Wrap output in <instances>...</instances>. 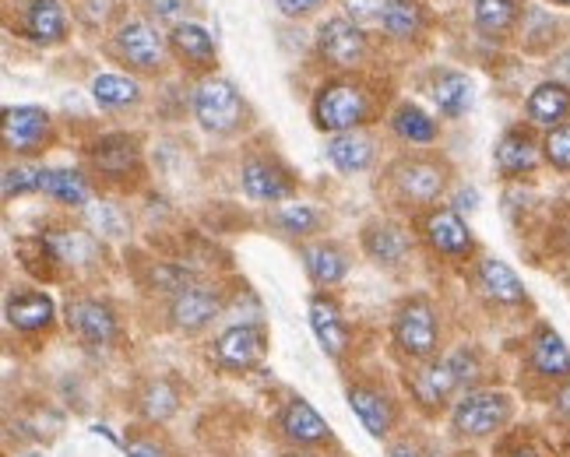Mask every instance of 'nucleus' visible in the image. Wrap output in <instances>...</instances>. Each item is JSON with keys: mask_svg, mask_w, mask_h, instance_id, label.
Segmentation results:
<instances>
[{"mask_svg": "<svg viewBox=\"0 0 570 457\" xmlns=\"http://www.w3.org/2000/svg\"><path fill=\"white\" fill-rule=\"evenodd\" d=\"M275 4L285 18H299V14H311L321 0H275Z\"/></svg>", "mask_w": 570, "mask_h": 457, "instance_id": "c03bdc74", "label": "nucleus"}, {"mask_svg": "<svg viewBox=\"0 0 570 457\" xmlns=\"http://www.w3.org/2000/svg\"><path fill=\"white\" fill-rule=\"evenodd\" d=\"M285 457H317V454H311V450H303V447H299V450H293V454H285Z\"/></svg>", "mask_w": 570, "mask_h": 457, "instance_id": "09e8293b", "label": "nucleus"}, {"mask_svg": "<svg viewBox=\"0 0 570 457\" xmlns=\"http://www.w3.org/2000/svg\"><path fill=\"white\" fill-rule=\"evenodd\" d=\"M127 457H166V450L156 440L135 437V440H127Z\"/></svg>", "mask_w": 570, "mask_h": 457, "instance_id": "37998d69", "label": "nucleus"}, {"mask_svg": "<svg viewBox=\"0 0 570 457\" xmlns=\"http://www.w3.org/2000/svg\"><path fill=\"white\" fill-rule=\"evenodd\" d=\"M239 183H244L247 198L254 201H285L293 193V180L278 162L272 159H247L244 172H239Z\"/></svg>", "mask_w": 570, "mask_h": 457, "instance_id": "ddd939ff", "label": "nucleus"}, {"mask_svg": "<svg viewBox=\"0 0 570 457\" xmlns=\"http://www.w3.org/2000/svg\"><path fill=\"white\" fill-rule=\"evenodd\" d=\"M299 257H303L306 275H311L317 286H338L348 271V257L335 244H311V247H303Z\"/></svg>", "mask_w": 570, "mask_h": 457, "instance_id": "393cba45", "label": "nucleus"}, {"mask_svg": "<svg viewBox=\"0 0 570 457\" xmlns=\"http://www.w3.org/2000/svg\"><path fill=\"white\" fill-rule=\"evenodd\" d=\"M511 457H539L535 450H518V454H511Z\"/></svg>", "mask_w": 570, "mask_h": 457, "instance_id": "8fccbe9b", "label": "nucleus"}, {"mask_svg": "<svg viewBox=\"0 0 570 457\" xmlns=\"http://www.w3.org/2000/svg\"><path fill=\"white\" fill-rule=\"evenodd\" d=\"M194 117L208 135H229L247 117V106L239 99L236 85L226 78H208L194 92Z\"/></svg>", "mask_w": 570, "mask_h": 457, "instance_id": "7ed1b4c3", "label": "nucleus"}, {"mask_svg": "<svg viewBox=\"0 0 570 457\" xmlns=\"http://www.w3.org/2000/svg\"><path fill=\"white\" fill-rule=\"evenodd\" d=\"M553 74H557V81H563L567 89H570V50H563V53L557 57V63H553Z\"/></svg>", "mask_w": 570, "mask_h": 457, "instance_id": "49530a36", "label": "nucleus"}, {"mask_svg": "<svg viewBox=\"0 0 570 457\" xmlns=\"http://www.w3.org/2000/svg\"><path fill=\"white\" fill-rule=\"evenodd\" d=\"M370 113V99L360 85L348 81H327L314 99V123L327 135H345V130H360Z\"/></svg>", "mask_w": 570, "mask_h": 457, "instance_id": "f03ea898", "label": "nucleus"}, {"mask_svg": "<svg viewBox=\"0 0 570 457\" xmlns=\"http://www.w3.org/2000/svg\"><path fill=\"white\" fill-rule=\"evenodd\" d=\"M557 411H560L563 419H570V380H567V387L557 395Z\"/></svg>", "mask_w": 570, "mask_h": 457, "instance_id": "de8ad7c7", "label": "nucleus"}, {"mask_svg": "<svg viewBox=\"0 0 570 457\" xmlns=\"http://www.w3.org/2000/svg\"><path fill=\"white\" fill-rule=\"evenodd\" d=\"M475 281H479L482 296H490L493 302H524V299H529V292H524V286H521V278L514 275V268L503 265L500 257H482Z\"/></svg>", "mask_w": 570, "mask_h": 457, "instance_id": "aec40b11", "label": "nucleus"}, {"mask_svg": "<svg viewBox=\"0 0 570 457\" xmlns=\"http://www.w3.org/2000/svg\"><path fill=\"white\" fill-rule=\"evenodd\" d=\"M493 162H497V169L503 172V177H524V172H532L539 166V145H535V138L529 135V130L514 127L497 141Z\"/></svg>", "mask_w": 570, "mask_h": 457, "instance_id": "dca6fc26", "label": "nucleus"}, {"mask_svg": "<svg viewBox=\"0 0 570 457\" xmlns=\"http://www.w3.org/2000/svg\"><path fill=\"white\" fill-rule=\"evenodd\" d=\"M436 341H441V331H436V314L430 302L420 296L402 302V310L394 314V345L409 359H433Z\"/></svg>", "mask_w": 570, "mask_h": 457, "instance_id": "20e7f679", "label": "nucleus"}, {"mask_svg": "<svg viewBox=\"0 0 570 457\" xmlns=\"http://www.w3.org/2000/svg\"><path fill=\"white\" fill-rule=\"evenodd\" d=\"M265 331L254 328V324H233L223 335L215 338L212 348V359L223 366V369H250L265 359Z\"/></svg>", "mask_w": 570, "mask_h": 457, "instance_id": "0eeeda50", "label": "nucleus"}, {"mask_svg": "<svg viewBox=\"0 0 570 457\" xmlns=\"http://www.w3.org/2000/svg\"><path fill=\"white\" fill-rule=\"evenodd\" d=\"M348 408H353V416L363 423V429L374 440L391 437L394 416H399V411H394V401L384 395L381 387H374V384H353V387H348Z\"/></svg>", "mask_w": 570, "mask_h": 457, "instance_id": "9d476101", "label": "nucleus"}, {"mask_svg": "<svg viewBox=\"0 0 570 457\" xmlns=\"http://www.w3.org/2000/svg\"><path fill=\"white\" fill-rule=\"evenodd\" d=\"M275 222L282 232H289V236H306V232L317 229V211L311 205H282L275 211Z\"/></svg>", "mask_w": 570, "mask_h": 457, "instance_id": "e433bc0d", "label": "nucleus"}, {"mask_svg": "<svg viewBox=\"0 0 570 457\" xmlns=\"http://www.w3.org/2000/svg\"><path fill=\"white\" fill-rule=\"evenodd\" d=\"M39 193H47L50 201L68 205V208L89 205V183H85V177L78 169H42Z\"/></svg>", "mask_w": 570, "mask_h": 457, "instance_id": "bb28decb", "label": "nucleus"}, {"mask_svg": "<svg viewBox=\"0 0 570 457\" xmlns=\"http://www.w3.org/2000/svg\"><path fill=\"white\" fill-rule=\"evenodd\" d=\"M391 127L409 145H430L436 138V120H430V113H423L415 102H402L391 117Z\"/></svg>", "mask_w": 570, "mask_h": 457, "instance_id": "c756f323", "label": "nucleus"}, {"mask_svg": "<svg viewBox=\"0 0 570 457\" xmlns=\"http://www.w3.org/2000/svg\"><path fill=\"white\" fill-rule=\"evenodd\" d=\"M53 320V299L47 292H18L8 299V324L18 331H42Z\"/></svg>", "mask_w": 570, "mask_h": 457, "instance_id": "b1692460", "label": "nucleus"}, {"mask_svg": "<svg viewBox=\"0 0 570 457\" xmlns=\"http://www.w3.org/2000/svg\"><path fill=\"white\" fill-rule=\"evenodd\" d=\"M363 250L377 260V265H402L409 254V236L405 229L391 222H370L363 229Z\"/></svg>", "mask_w": 570, "mask_h": 457, "instance_id": "5701e85b", "label": "nucleus"}, {"mask_svg": "<svg viewBox=\"0 0 570 457\" xmlns=\"http://www.w3.org/2000/svg\"><path fill=\"white\" fill-rule=\"evenodd\" d=\"M542 151H546V159H550L557 169L570 172V123H560L553 130H546Z\"/></svg>", "mask_w": 570, "mask_h": 457, "instance_id": "58836bf2", "label": "nucleus"}, {"mask_svg": "<svg viewBox=\"0 0 570 457\" xmlns=\"http://www.w3.org/2000/svg\"><path fill=\"white\" fill-rule=\"evenodd\" d=\"M454 390H462V380H458L451 359L426 362L420 374L412 377V395L420 398V405H426V408L448 405L454 398Z\"/></svg>", "mask_w": 570, "mask_h": 457, "instance_id": "f3484780", "label": "nucleus"}, {"mask_svg": "<svg viewBox=\"0 0 570 457\" xmlns=\"http://www.w3.org/2000/svg\"><path fill=\"white\" fill-rule=\"evenodd\" d=\"M560 4H567V8H570V0H560Z\"/></svg>", "mask_w": 570, "mask_h": 457, "instance_id": "3c124183", "label": "nucleus"}, {"mask_svg": "<svg viewBox=\"0 0 570 457\" xmlns=\"http://www.w3.org/2000/svg\"><path fill=\"white\" fill-rule=\"evenodd\" d=\"M71 331L89 345H109L117 338V314L102 299H78L68 307Z\"/></svg>", "mask_w": 570, "mask_h": 457, "instance_id": "f8f14e48", "label": "nucleus"}, {"mask_svg": "<svg viewBox=\"0 0 570 457\" xmlns=\"http://www.w3.org/2000/svg\"><path fill=\"white\" fill-rule=\"evenodd\" d=\"M42 187V169L36 166H11L4 169V198H21V193H36Z\"/></svg>", "mask_w": 570, "mask_h": 457, "instance_id": "4c0bfd02", "label": "nucleus"}, {"mask_svg": "<svg viewBox=\"0 0 570 457\" xmlns=\"http://www.w3.org/2000/svg\"><path fill=\"white\" fill-rule=\"evenodd\" d=\"M524 113H529V120L535 127H546V130L560 127L570 117V89H567L563 81H557V78L535 85L529 102H524Z\"/></svg>", "mask_w": 570, "mask_h": 457, "instance_id": "a211bd4d", "label": "nucleus"}, {"mask_svg": "<svg viewBox=\"0 0 570 457\" xmlns=\"http://www.w3.org/2000/svg\"><path fill=\"white\" fill-rule=\"evenodd\" d=\"M47 247L50 254L60 260V265H85V260H92L96 257V239L89 232H57L47 239Z\"/></svg>", "mask_w": 570, "mask_h": 457, "instance_id": "c9c22d12", "label": "nucleus"}, {"mask_svg": "<svg viewBox=\"0 0 570 457\" xmlns=\"http://www.w3.org/2000/svg\"><path fill=\"white\" fill-rule=\"evenodd\" d=\"M391 183L405 205H433L448 187V169L433 159H399L391 166Z\"/></svg>", "mask_w": 570, "mask_h": 457, "instance_id": "39448f33", "label": "nucleus"}, {"mask_svg": "<svg viewBox=\"0 0 570 457\" xmlns=\"http://www.w3.org/2000/svg\"><path fill=\"white\" fill-rule=\"evenodd\" d=\"M169 42H173V50H177V57L194 63V68H208L215 60V39L205 26H197V21H184V26L173 29Z\"/></svg>", "mask_w": 570, "mask_h": 457, "instance_id": "a878e982", "label": "nucleus"}, {"mask_svg": "<svg viewBox=\"0 0 570 457\" xmlns=\"http://www.w3.org/2000/svg\"><path fill=\"white\" fill-rule=\"evenodd\" d=\"M148 4V14L159 18V21H173V29L184 26V14L190 8V0H145Z\"/></svg>", "mask_w": 570, "mask_h": 457, "instance_id": "ea45409f", "label": "nucleus"}, {"mask_svg": "<svg viewBox=\"0 0 570 457\" xmlns=\"http://www.w3.org/2000/svg\"><path fill=\"white\" fill-rule=\"evenodd\" d=\"M420 21H423V14H420V4H415V0H384L377 26L394 39H412L420 32Z\"/></svg>", "mask_w": 570, "mask_h": 457, "instance_id": "f704fd0d", "label": "nucleus"}, {"mask_svg": "<svg viewBox=\"0 0 570 457\" xmlns=\"http://www.w3.org/2000/svg\"><path fill=\"white\" fill-rule=\"evenodd\" d=\"M50 130V113L42 106H11L4 110V145L11 151H36Z\"/></svg>", "mask_w": 570, "mask_h": 457, "instance_id": "4468645a", "label": "nucleus"}, {"mask_svg": "<svg viewBox=\"0 0 570 457\" xmlns=\"http://www.w3.org/2000/svg\"><path fill=\"white\" fill-rule=\"evenodd\" d=\"M317 47L335 68H356L366 60V36L353 18H327L317 32Z\"/></svg>", "mask_w": 570, "mask_h": 457, "instance_id": "423d86ee", "label": "nucleus"}, {"mask_svg": "<svg viewBox=\"0 0 570 457\" xmlns=\"http://www.w3.org/2000/svg\"><path fill=\"white\" fill-rule=\"evenodd\" d=\"M511 416H514V401L511 395H503V390H465L462 401H454L451 426L458 437L479 440V437L500 433L511 423Z\"/></svg>", "mask_w": 570, "mask_h": 457, "instance_id": "f257e3e1", "label": "nucleus"}, {"mask_svg": "<svg viewBox=\"0 0 570 457\" xmlns=\"http://www.w3.org/2000/svg\"><path fill=\"white\" fill-rule=\"evenodd\" d=\"M278 429L285 440H293L296 447H321L332 444V429L321 419V411L306 398H289L278 416Z\"/></svg>", "mask_w": 570, "mask_h": 457, "instance_id": "9b49d317", "label": "nucleus"}, {"mask_svg": "<svg viewBox=\"0 0 570 457\" xmlns=\"http://www.w3.org/2000/svg\"><path fill=\"white\" fill-rule=\"evenodd\" d=\"M68 32V21H63V8L57 0H29L26 8V36L36 42H60Z\"/></svg>", "mask_w": 570, "mask_h": 457, "instance_id": "cd10ccee", "label": "nucleus"}, {"mask_svg": "<svg viewBox=\"0 0 570 457\" xmlns=\"http://www.w3.org/2000/svg\"><path fill=\"white\" fill-rule=\"evenodd\" d=\"M135 159H138V148L130 138H106L99 141V148H92V162L106 177H124V172L135 166Z\"/></svg>", "mask_w": 570, "mask_h": 457, "instance_id": "72a5a7b5", "label": "nucleus"}, {"mask_svg": "<svg viewBox=\"0 0 570 457\" xmlns=\"http://www.w3.org/2000/svg\"><path fill=\"white\" fill-rule=\"evenodd\" d=\"M451 366H454L458 380H462V387H469V384L479 377V356L469 352V348H462V352H454V356H451Z\"/></svg>", "mask_w": 570, "mask_h": 457, "instance_id": "79ce46f5", "label": "nucleus"}, {"mask_svg": "<svg viewBox=\"0 0 570 457\" xmlns=\"http://www.w3.org/2000/svg\"><path fill=\"white\" fill-rule=\"evenodd\" d=\"M138 408H141V416L148 423H169L173 416H177V408H180V395L173 390L169 380H151L145 390H141V398H138Z\"/></svg>", "mask_w": 570, "mask_h": 457, "instance_id": "2f4dec72", "label": "nucleus"}, {"mask_svg": "<svg viewBox=\"0 0 570 457\" xmlns=\"http://www.w3.org/2000/svg\"><path fill=\"white\" fill-rule=\"evenodd\" d=\"M521 0H475V29L487 36H503L514 29Z\"/></svg>", "mask_w": 570, "mask_h": 457, "instance_id": "7c9ffc66", "label": "nucleus"}, {"mask_svg": "<svg viewBox=\"0 0 570 457\" xmlns=\"http://www.w3.org/2000/svg\"><path fill=\"white\" fill-rule=\"evenodd\" d=\"M529 359H532V369H535L539 377H546V380H570V348L563 345V338L553 328H546V324L532 338Z\"/></svg>", "mask_w": 570, "mask_h": 457, "instance_id": "6ab92c4d", "label": "nucleus"}, {"mask_svg": "<svg viewBox=\"0 0 570 457\" xmlns=\"http://www.w3.org/2000/svg\"><path fill=\"white\" fill-rule=\"evenodd\" d=\"M327 159L342 172H363L374 162V141H370L363 130H345V135L327 138Z\"/></svg>", "mask_w": 570, "mask_h": 457, "instance_id": "4be33fe9", "label": "nucleus"}, {"mask_svg": "<svg viewBox=\"0 0 570 457\" xmlns=\"http://www.w3.org/2000/svg\"><path fill=\"white\" fill-rule=\"evenodd\" d=\"M117 50L130 68H138V71H159L166 60V42L145 18L124 21L117 29Z\"/></svg>", "mask_w": 570, "mask_h": 457, "instance_id": "6e6552de", "label": "nucleus"}, {"mask_svg": "<svg viewBox=\"0 0 570 457\" xmlns=\"http://www.w3.org/2000/svg\"><path fill=\"white\" fill-rule=\"evenodd\" d=\"M426 239L433 244V250L444 257H465L472 250L469 226L462 222V215L451 208H436L426 215Z\"/></svg>", "mask_w": 570, "mask_h": 457, "instance_id": "2eb2a0df", "label": "nucleus"}, {"mask_svg": "<svg viewBox=\"0 0 570 457\" xmlns=\"http://www.w3.org/2000/svg\"><path fill=\"white\" fill-rule=\"evenodd\" d=\"M345 11L348 18L356 21H381V11H384V0H345Z\"/></svg>", "mask_w": 570, "mask_h": 457, "instance_id": "a19ab883", "label": "nucleus"}, {"mask_svg": "<svg viewBox=\"0 0 570 457\" xmlns=\"http://www.w3.org/2000/svg\"><path fill=\"white\" fill-rule=\"evenodd\" d=\"M387 454H391V457H426V454H423L420 447H415L412 440H402V444H391V447H387Z\"/></svg>", "mask_w": 570, "mask_h": 457, "instance_id": "a18cd8bd", "label": "nucleus"}, {"mask_svg": "<svg viewBox=\"0 0 570 457\" xmlns=\"http://www.w3.org/2000/svg\"><path fill=\"white\" fill-rule=\"evenodd\" d=\"M92 99L102 110H124V106H135L141 99L138 81H130L124 74H99L92 81Z\"/></svg>", "mask_w": 570, "mask_h": 457, "instance_id": "473e14b6", "label": "nucleus"}, {"mask_svg": "<svg viewBox=\"0 0 570 457\" xmlns=\"http://www.w3.org/2000/svg\"><path fill=\"white\" fill-rule=\"evenodd\" d=\"M433 102H436V110H441V117H448V120L469 113L472 81L465 74H458V71H444L441 78L433 81Z\"/></svg>", "mask_w": 570, "mask_h": 457, "instance_id": "c85d7f7f", "label": "nucleus"}, {"mask_svg": "<svg viewBox=\"0 0 570 457\" xmlns=\"http://www.w3.org/2000/svg\"><path fill=\"white\" fill-rule=\"evenodd\" d=\"M311 328L321 341V348L332 359H338L345 352V345H348V331H345V324H342V314L338 307L327 296H314L311 299Z\"/></svg>", "mask_w": 570, "mask_h": 457, "instance_id": "412c9836", "label": "nucleus"}, {"mask_svg": "<svg viewBox=\"0 0 570 457\" xmlns=\"http://www.w3.org/2000/svg\"><path fill=\"white\" fill-rule=\"evenodd\" d=\"M218 310H223V296H218V289H208V286H190L184 292L173 296L169 302V320L177 331H202L208 328V324L218 317Z\"/></svg>", "mask_w": 570, "mask_h": 457, "instance_id": "1a4fd4ad", "label": "nucleus"}]
</instances>
